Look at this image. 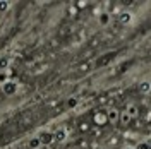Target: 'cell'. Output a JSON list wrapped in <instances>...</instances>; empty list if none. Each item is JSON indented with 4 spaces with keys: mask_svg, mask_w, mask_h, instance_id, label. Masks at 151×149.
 Here are the masks:
<instances>
[{
    "mask_svg": "<svg viewBox=\"0 0 151 149\" xmlns=\"http://www.w3.org/2000/svg\"><path fill=\"white\" fill-rule=\"evenodd\" d=\"M2 91H4V94H7V96L16 94L17 93V82H14V81H5V82L2 84Z\"/></svg>",
    "mask_w": 151,
    "mask_h": 149,
    "instance_id": "cell-1",
    "label": "cell"
},
{
    "mask_svg": "<svg viewBox=\"0 0 151 149\" xmlns=\"http://www.w3.org/2000/svg\"><path fill=\"white\" fill-rule=\"evenodd\" d=\"M98 24H100V26H108V24H110V14H108V12H101V14L98 16Z\"/></svg>",
    "mask_w": 151,
    "mask_h": 149,
    "instance_id": "cell-4",
    "label": "cell"
},
{
    "mask_svg": "<svg viewBox=\"0 0 151 149\" xmlns=\"http://www.w3.org/2000/svg\"><path fill=\"white\" fill-rule=\"evenodd\" d=\"M124 149H136V148H132V146H125Z\"/></svg>",
    "mask_w": 151,
    "mask_h": 149,
    "instance_id": "cell-14",
    "label": "cell"
},
{
    "mask_svg": "<svg viewBox=\"0 0 151 149\" xmlns=\"http://www.w3.org/2000/svg\"><path fill=\"white\" fill-rule=\"evenodd\" d=\"M67 130L64 129V127H60V129H57L55 134H53V142H64V140L67 139Z\"/></svg>",
    "mask_w": 151,
    "mask_h": 149,
    "instance_id": "cell-2",
    "label": "cell"
},
{
    "mask_svg": "<svg viewBox=\"0 0 151 149\" xmlns=\"http://www.w3.org/2000/svg\"><path fill=\"white\" fill-rule=\"evenodd\" d=\"M28 146H29V149H38L41 146V139L40 137H33V139H29Z\"/></svg>",
    "mask_w": 151,
    "mask_h": 149,
    "instance_id": "cell-6",
    "label": "cell"
},
{
    "mask_svg": "<svg viewBox=\"0 0 151 149\" xmlns=\"http://www.w3.org/2000/svg\"><path fill=\"white\" fill-rule=\"evenodd\" d=\"M76 106H77V100L76 98H70L69 100V108H76Z\"/></svg>",
    "mask_w": 151,
    "mask_h": 149,
    "instance_id": "cell-11",
    "label": "cell"
},
{
    "mask_svg": "<svg viewBox=\"0 0 151 149\" xmlns=\"http://www.w3.org/2000/svg\"><path fill=\"white\" fill-rule=\"evenodd\" d=\"M119 118H120V122H122L124 125L131 122V117H129V115H127V113H125V112H124V113H119Z\"/></svg>",
    "mask_w": 151,
    "mask_h": 149,
    "instance_id": "cell-10",
    "label": "cell"
},
{
    "mask_svg": "<svg viewBox=\"0 0 151 149\" xmlns=\"http://www.w3.org/2000/svg\"><path fill=\"white\" fill-rule=\"evenodd\" d=\"M132 19H134V16H132L131 12H120V14H119V22H120V24H124V26L131 24Z\"/></svg>",
    "mask_w": 151,
    "mask_h": 149,
    "instance_id": "cell-3",
    "label": "cell"
},
{
    "mask_svg": "<svg viewBox=\"0 0 151 149\" xmlns=\"http://www.w3.org/2000/svg\"><path fill=\"white\" fill-rule=\"evenodd\" d=\"M10 4L9 0H0V12H7V10L10 9Z\"/></svg>",
    "mask_w": 151,
    "mask_h": 149,
    "instance_id": "cell-9",
    "label": "cell"
},
{
    "mask_svg": "<svg viewBox=\"0 0 151 149\" xmlns=\"http://www.w3.org/2000/svg\"><path fill=\"white\" fill-rule=\"evenodd\" d=\"M76 5H77V7H79V9H84L86 5H88V2H77V4H76Z\"/></svg>",
    "mask_w": 151,
    "mask_h": 149,
    "instance_id": "cell-12",
    "label": "cell"
},
{
    "mask_svg": "<svg viewBox=\"0 0 151 149\" xmlns=\"http://www.w3.org/2000/svg\"><path fill=\"white\" fill-rule=\"evenodd\" d=\"M106 118H108L110 122H117L119 120V112H117L115 108H110L108 113H106Z\"/></svg>",
    "mask_w": 151,
    "mask_h": 149,
    "instance_id": "cell-5",
    "label": "cell"
},
{
    "mask_svg": "<svg viewBox=\"0 0 151 149\" xmlns=\"http://www.w3.org/2000/svg\"><path fill=\"white\" fill-rule=\"evenodd\" d=\"M125 113H127L131 118L137 117V106H136V105H129V106H127V110H125Z\"/></svg>",
    "mask_w": 151,
    "mask_h": 149,
    "instance_id": "cell-7",
    "label": "cell"
},
{
    "mask_svg": "<svg viewBox=\"0 0 151 149\" xmlns=\"http://www.w3.org/2000/svg\"><path fill=\"white\" fill-rule=\"evenodd\" d=\"M150 87H151L150 81H142V82L139 84V91H141V93H144V94L150 93Z\"/></svg>",
    "mask_w": 151,
    "mask_h": 149,
    "instance_id": "cell-8",
    "label": "cell"
},
{
    "mask_svg": "<svg viewBox=\"0 0 151 149\" xmlns=\"http://www.w3.org/2000/svg\"><path fill=\"white\" fill-rule=\"evenodd\" d=\"M94 120H96V122H100V123H103V122H105V118L101 117V115H96V117H94Z\"/></svg>",
    "mask_w": 151,
    "mask_h": 149,
    "instance_id": "cell-13",
    "label": "cell"
}]
</instances>
